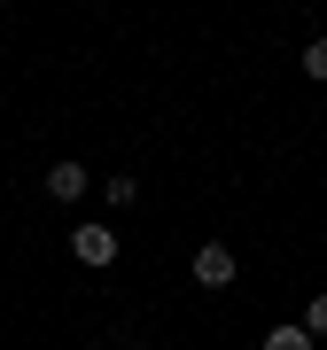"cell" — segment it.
<instances>
[{
  "label": "cell",
  "instance_id": "obj_1",
  "mask_svg": "<svg viewBox=\"0 0 327 350\" xmlns=\"http://www.w3.org/2000/svg\"><path fill=\"white\" fill-rule=\"evenodd\" d=\"M187 273H195V288H234V273H241V257L226 250V241H202Z\"/></svg>",
  "mask_w": 327,
  "mask_h": 350
},
{
  "label": "cell",
  "instance_id": "obj_2",
  "mask_svg": "<svg viewBox=\"0 0 327 350\" xmlns=\"http://www.w3.org/2000/svg\"><path fill=\"white\" fill-rule=\"evenodd\" d=\"M70 257L94 265V273H109V265H117V234H109V226H78V234H70Z\"/></svg>",
  "mask_w": 327,
  "mask_h": 350
},
{
  "label": "cell",
  "instance_id": "obj_3",
  "mask_svg": "<svg viewBox=\"0 0 327 350\" xmlns=\"http://www.w3.org/2000/svg\"><path fill=\"white\" fill-rule=\"evenodd\" d=\"M86 187H94L86 163H70V156H63V163H47V202H78Z\"/></svg>",
  "mask_w": 327,
  "mask_h": 350
},
{
  "label": "cell",
  "instance_id": "obj_4",
  "mask_svg": "<svg viewBox=\"0 0 327 350\" xmlns=\"http://www.w3.org/2000/svg\"><path fill=\"white\" fill-rule=\"evenodd\" d=\"M101 202H109V211H133V202H140V179H133V172L101 179Z\"/></svg>",
  "mask_w": 327,
  "mask_h": 350
},
{
  "label": "cell",
  "instance_id": "obj_5",
  "mask_svg": "<svg viewBox=\"0 0 327 350\" xmlns=\"http://www.w3.org/2000/svg\"><path fill=\"white\" fill-rule=\"evenodd\" d=\"M296 327H304V335H312V342L327 335V288H319V296H312V304H304V319H296Z\"/></svg>",
  "mask_w": 327,
  "mask_h": 350
},
{
  "label": "cell",
  "instance_id": "obj_6",
  "mask_svg": "<svg viewBox=\"0 0 327 350\" xmlns=\"http://www.w3.org/2000/svg\"><path fill=\"white\" fill-rule=\"evenodd\" d=\"M265 350H312V335L289 319V327H273V335H265Z\"/></svg>",
  "mask_w": 327,
  "mask_h": 350
},
{
  "label": "cell",
  "instance_id": "obj_7",
  "mask_svg": "<svg viewBox=\"0 0 327 350\" xmlns=\"http://www.w3.org/2000/svg\"><path fill=\"white\" fill-rule=\"evenodd\" d=\"M304 78H319V86H327V39H312V47H304Z\"/></svg>",
  "mask_w": 327,
  "mask_h": 350
},
{
  "label": "cell",
  "instance_id": "obj_8",
  "mask_svg": "<svg viewBox=\"0 0 327 350\" xmlns=\"http://www.w3.org/2000/svg\"><path fill=\"white\" fill-rule=\"evenodd\" d=\"M94 350H109V342H94Z\"/></svg>",
  "mask_w": 327,
  "mask_h": 350
}]
</instances>
